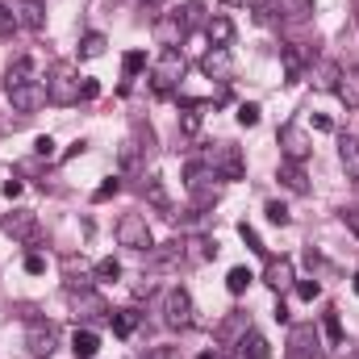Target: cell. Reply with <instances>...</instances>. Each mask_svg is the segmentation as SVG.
Here are the masks:
<instances>
[{"label": "cell", "instance_id": "obj_28", "mask_svg": "<svg viewBox=\"0 0 359 359\" xmlns=\"http://www.w3.org/2000/svg\"><path fill=\"white\" fill-rule=\"evenodd\" d=\"M280 55H284V72H288V80H301V72H305V50H297V46H284Z\"/></svg>", "mask_w": 359, "mask_h": 359}, {"label": "cell", "instance_id": "obj_26", "mask_svg": "<svg viewBox=\"0 0 359 359\" xmlns=\"http://www.w3.org/2000/svg\"><path fill=\"white\" fill-rule=\"evenodd\" d=\"M322 334L330 347H343V322H339V309H326L322 313Z\"/></svg>", "mask_w": 359, "mask_h": 359}, {"label": "cell", "instance_id": "obj_37", "mask_svg": "<svg viewBox=\"0 0 359 359\" xmlns=\"http://www.w3.org/2000/svg\"><path fill=\"white\" fill-rule=\"evenodd\" d=\"M117 276H121V264L117 259H100L96 264V280H117Z\"/></svg>", "mask_w": 359, "mask_h": 359}, {"label": "cell", "instance_id": "obj_41", "mask_svg": "<svg viewBox=\"0 0 359 359\" xmlns=\"http://www.w3.org/2000/svg\"><path fill=\"white\" fill-rule=\"evenodd\" d=\"M13 29H17V17H13V8H4V4H0V38H4V34H13Z\"/></svg>", "mask_w": 359, "mask_h": 359}, {"label": "cell", "instance_id": "obj_30", "mask_svg": "<svg viewBox=\"0 0 359 359\" xmlns=\"http://www.w3.org/2000/svg\"><path fill=\"white\" fill-rule=\"evenodd\" d=\"M104 46H109L104 34H84V38H80V55H84V59H100Z\"/></svg>", "mask_w": 359, "mask_h": 359}, {"label": "cell", "instance_id": "obj_43", "mask_svg": "<svg viewBox=\"0 0 359 359\" xmlns=\"http://www.w3.org/2000/svg\"><path fill=\"white\" fill-rule=\"evenodd\" d=\"M180 126H184V134H196V130H201V113H192V109H188V113L180 117Z\"/></svg>", "mask_w": 359, "mask_h": 359}, {"label": "cell", "instance_id": "obj_5", "mask_svg": "<svg viewBox=\"0 0 359 359\" xmlns=\"http://www.w3.org/2000/svg\"><path fill=\"white\" fill-rule=\"evenodd\" d=\"M46 100H55V104L80 100V80H76V72H72L67 63H55V72H50V80H46Z\"/></svg>", "mask_w": 359, "mask_h": 359}, {"label": "cell", "instance_id": "obj_6", "mask_svg": "<svg viewBox=\"0 0 359 359\" xmlns=\"http://www.w3.org/2000/svg\"><path fill=\"white\" fill-rule=\"evenodd\" d=\"M55 347H59V330L50 322H29L25 326V351H29V359H50Z\"/></svg>", "mask_w": 359, "mask_h": 359}, {"label": "cell", "instance_id": "obj_24", "mask_svg": "<svg viewBox=\"0 0 359 359\" xmlns=\"http://www.w3.org/2000/svg\"><path fill=\"white\" fill-rule=\"evenodd\" d=\"M138 151H142L138 142H130V138L121 142V151H117V172H121V176H134V172H138Z\"/></svg>", "mask_w": 359, "mask_h": 359}, {"label": "cell", "instance_id": "obj_51", "mask_svg": "<svg viewBox=\"0 0 359 359\" xmlns=\"http://www.w3.org/2000/svg\"><path fill=\"white\" fill-rule=\"evenodd\" d=\"M196 359H217V355H213V351H201V355H196Z\"/></svg>", "mask_w": 359, "mask_h": 359}, {"label": "cell", "instance_id": "obj_52", "mask_svg": "<svg viewBox=\"0 0 359 359\" xmlns=\"http://www.w3.org/2000/svg\"><path fill=\"white\" fill-rule=\"evenodd\" d=\"M351 288H355V292H359V271H355V280H351Z\"/></svg>", "mask_w": 359, "mask_h": 359}, {"label": "cell", "instance_id": "obj_15", "mask_svg": "<svg viewBox=\"0 0 359 359\" xmlns=\"http://www.w3.org/2000/svg\"><path fill=\"white\" fill-rule=\"evenodd\" d=\"M288 347H292V355L297 359H322L318 355V330H313V326H292Z\"/></svg>", "mask_w": 359, "mask_h": 359}, {"label": "cell", "instance_id": "obj_1", "mask_svg": "<svg viewBox=\"0 0 359 359\" xmlns=\"http://www.w3.org/2000/svg\"><path fill=\"white\" fill-rule=\"evenodd\" d=\"M201 159L209 163V172H213V176L226 180V184L243 180V172H247V163H243V151H238L234 142H213V147H205V151H201Z\"/></svg>", "mask_w": 359, "mask_h": 359}, {"label": "cell", "instance_id": "obj_34", "mask_svg": "<svg viewBox=\"0 0 359 359\" xmlns=\"http://www.w3.org/2000/svg\"><path fill=\"white\" fill-rule=\"evenodd\" d=\"M142 67H147V55H142V50H130V55L121 59V72H126V80H134Z\"/></svg>", "mask_w": 359, "mask_h": 359}, {"label": "cell", "instance_id": "obj_3", "mask_svg": "<svg viewBox=\"0 0 359 359\" xmlns=\"http://www.w3.org/2000/svg\"><path fill=\"white\" fill-rule=\"evenodd\" d=\"M163 326L168 330H188L192 326V297H188V288H168V297H163Z\"/></svg>", "mask_w": 359, "mask_h": 359}, {"label": "cell", "instance_id": "obj_40", "mask_svg": "<svg viewBox=\"0 0 359 359\" xmlns=\"http://www.w3.org/2000/svg\"><path fill=\"white\" fill-rule=\"evenodd\" d=\"M25 271H29V276H42V271H46V259H42L38 251H29V255H25Z\"/></svg>", "mask_w": 359, "mask_h": 359}, {"label": "cell", "instance_id": "obj_2", "mask_svg": "<svg viewBox=\"0 0 359 359\" xmlns=\"http://www.w3.org/2000/svg\"><path fill=\"white\" fill-rule=\"evenodd\" d=\"M180 80H184V55L180 50H163L159 63H155V72H151V88L159 92V96H172L180 88Z\"/></svg>", "mask_w": 359, "mask_h": 359}, {"label": "cell", "instance_id": "obj_21", "mask_svg": "<svg viewBox=\"0 0 359 359\" xmlns=\"http://www.w3.org/2000/svg\"><path fill=\"white\" fill-rule=\"evenodd\" d=\"M72 351H76V359H92L100 351V334L96 330H76L72 334Z\"/></svg>", "mask_w": 359, "mask_h": 359}, {"label": "cell", "instance_id": "obj_47", "mask_svg": "<svg viewBox=\"0 0 359 359\" xmlns=\"http://www.w3.org/2000/svg\"><path fill=\"white\" fill-rule=\"evenodd\" d=\"M80 96H84V100L100 96V84H96V80H84V84H80Z\"/></svg>", "mask_w": 359, "mask_h": 359}, {"label": "cell", "instance_id": "obj_17", "mask_svg": "<svg viewBox=\"0 0 359 359\" xmlns=\"http://www.w3.org/2000/svg\"><path fill=\"white\" fill-rule=\"evenodd\" d=\"M8 8H13L17 25H25V29H42V25H46V13H42L38 0H13Z\"/></svg>", "mask_w": 359, "mask_h": 359}, {"label": "cell", "instance_id": "obj_36", "mask_svg": "<svg viewBox=\"0 0 359 359\" xmlns=\"http://www.w3.org/2000/svg\"><path fill=\"white\" fill-rule=\"evenodd\" d=\"M238 234H243V243H247V247H251V251H259V255H264V251H268V247H264V238H259V234H255V230H251V226H247V222H243V226H238Z\"/></svg>", "mask_w": 359, "mask_h": 359}, {"label": "cell", "instance_id": "obj_12", "mask_svg": "<svg viewBox=\"0 0 359 359\" xmlns=\"http://www.w3.org/2000/svg\"><path fill=\"white\" fill-rule=\"evenodd\" d=\"M4 230H8L13 238H21V243H38V217H34L29 209H13V213L4 217Z\"/></svg>", "mask_w": 359, "mask_h": 359}, {"label": "cell", "instance_id": "obj_32", "mask_svg": "<svg viewBox=\"0 0 359 359\" xmlns=\"http://www.w3.org/2000/svg\"><path fill=\"white\" fill-rule=\"evenodd\" d=\"M201 17H205V4H201V0H188V4L180 8V21H184V29L201 25Z\"/></svg>", "mask_w": 359, "mask_h": 359}, {"label": "cell", "instance_id": "obj_25", "mask_svg": "<svg viewBox=\"0 0 359 359\" xmlns=\"http://www.w3.org/2000/svg\"><path fill=\"white\" fill-rule=\"evenodd\" d=\"M109 322H113V334H117V339H130V334L138 330V313H134V309H121V313H109Z\"/></svg>", "mask_w": 359, "mask_h": 359}, {"label": "cell", "instance_id": "obj_42", "mask_svg": "<svg viewBox=\"0 0 359 359\" xmlns=\"http://www.w3.org/2000/svg\"><path fill=\"white\" fill-rule=\"evenodd\" d=\"M117 188H121V180H117V176H109L104 184H100V188H96V201H109V196H113Z\"/></svg>", "mask_w": 359, "mask_h": 359}, {"label": "cell", "instance_id": "obj_11", "mask_svg": "<svg viewBox=\"0 0 359 359\" xmlns=\"http://www.w3.org/2000/svg\"><path fill=\"white\" fill-rule=\"evenodd\" d=\"M280 147H284V163H305L309 159V138L297 126H284L280 130Z\"/></svg>", "mask_w": 359, "mask_h": 359}, {"label": "cell", "instance_id": "obj_35", "mask_svg": "<svg viewBox=\"0 0 359 359\" xmlns=\"http://www.w3.org/2000/svg\"><path fill=\"white\" fill-rule=\"evenodd\" d=\"M264 213H268L271 226H288V209H284L280 201H268V205H264Z\"/></svg>", "mask_w": 359, "mask_h": 359}, {"label": "cell", "instance_id": "obj_20", "mask_svg": "<svg viewBox=\"0 0 359 359\" xmlns=\"http://www.w3.org/2000/svg\"><path fill=\"white\" fill-rule=\"evenodd\" d=\"M264 280H268L276 292H284V288L292 284V264H288V259H271L268 271H264Z\"/></svg>", "mask_w": 359, "mask_h": 359}, {"label": "cell", "instance_id": "obj_4", "mask_svg": "<svg viewBox=\"0 0 359 359\" xmlns=\"http://www.w3.org/2000/svg\"><path fill=\"white\" fill-rule=\"evenodd\" d=\"M117 243L130 247V251H155V243H151V226H147L142 213H126V217L117 222Z\"/></svg>", "mask_w": 359, "mask_h": 359}, {"label": "cell", "instance_id": "obj_14", "mask_svg": "<svg viewBox=\"0 0 359 359\" xmlns=\"http://www.w3.org/2000/svg\"><path fill=\"white\" fill-rule=\"evenodd\" d=\"M205 38H209V46H230V42H234V21H230L226 13L205 17Z\"/></svg>", "mask_w": 359, "mask_h": 359}, {"label": "cell", "instance_id": "obj_23", "mask_svg": "<svg viewBox=\"0 0 359 359\" xmlns=\"http://www.w3.org/2000/svg\"><path fill=\"white\" fill-rule=\"evenodd\" d=\"M29 80H38V72H34V59H17V63L8 67V80H4V88H17V84H29Z\"/></svg>", "mask_w": 359, "mask_h": 359}, {"label": "cell", "instance_id": "obj_49", "mask_svg": "<svg viewBox=\"0 0 359 359\" xmlns=\"http://www.w3.org/2000/svg\"><path fill=\"white\" fill-rule=\"evenodd\" d=\"M4 196H8V201L21 196V180H8V184H4Z\"/></svg>", "mask_w": 359, "mask_h": 359}, {"label": "cell", "instance_id": "obj_50", "mask_svg": "<svg viewBox=\"0 0 359 359\" xmlns=\"http://www.w3.org/2000/svg\"><path fill=\"white\" fill-rule=\"evenodd\" d=\"M226 4H234V8H243V4H259V0H226Z\"/></svg>", "mask_w": 359, "mask_h": 359}, {"label": "cell", "instance_id": "obj_29", "mask_svg": "<svg viewBox=\"0 0 359 359\" xmlns=\"http://www.w3.org/2000/svg\"><path fill=\"white\" fill-rule=\"evenodd\" d=\"M343 163H347V172L359 180V138H355V134H347V138H343Z\"/></svg>", "mask_w": 359, "mask_h": 359}, {"label": "cell", "instance_id": "obj_16", "mask_svg": "<svg viewBox=\"0 0 359 359\" xmlns=\"http://www.w3.org/2000/svg\"><path fill=\"white\" fill-rule=\"evenodd\" d=\"M268 13H280L288 21H309L313 17V0H271V4H264V17Z\"/></svg>", "mask_w": 359, "mask_h": 359}, {"label": "cell", "instance_id": "obj_48", "mask_svg": "<svg viewBox=\"0 0 359 359\" xmlns=\"http://www.w3.org/2000/svg\"><path fill=\"white\" fill-rule=\"evenodd\" d=\"M343 222H347V226L359 234V209H343Z\"/></svg>", "mask_w": 359, "mask_h": 359}, {"label": "cell", "instance_id": "obj_19", "mask_svg": "<svg viewBox=\"0 0 359 359\" xmlns=\"http://www.w3.org/2000/svg\"><path fill=\"white\" fill-rule=\"evenodd\" d=\"M180 264H188V255H184V243H168V247H155V268L172 271Z\"/></svg>", "mask_w": 359, "mask_h": 359}, {"label": "cell", "instance_id": "obj_39", "mask_svg": "<svg viewBox=\"0 0 359 359\" xmlns=\"http://www.w3.org/2000/svg\"><path fill=\"white\" fill-rule=\"evenodd\" d=\"M318 292H322V284H318V280H301V284H297V297H301V301H313Z\"/></svg>", "mask_w": 359, "mask_h": 359}, {"label": "cell", "instance_id": "obj_33", "mask_svg": "<svg viewBox=\"0 0 359 359\" xmlns=\"http://www.w3.org/2000/svg\"><path fill=\"white\" fill-rule=\"evenodd\" d=\"M339 76H343V72H339L334 63H322V67H318V76H313V88H334V84H339Z\"/></svg>", "mask_w": 359, "mask_h": 359}, {"label": "cell", "instance_id": "obj_9", "mask_svg": "<svg viewBox=\"0 0 359 359\" xmlns=\"http://www.w3.org/2000/svg\"><path fill=\"white\" fill-rule=\"evenodd\" d=\"M184 21H180V8L176 13H163L159 21H155V38H159V46L163 50H180V42H184Z\"/></svg>", "mask_w": 359, "mask_h": 359}, {"label": "cell", "instance_id": "obj_31", "mask_svg": "<svg viewBox=\"0 0 359 359\" xmlns=\"http://www.w3.org/2000/svg\"><path fill=\"white\" fill-rule=\"evenodd\" d=\"M251 280H255V276H251L247 268H230V276H226V288L238 297V292H247V284H251Z\"/></svg>", "mask_w": 359, "mask_h": 359}, {"label": "cell", "instance_id": "obj_27", "mask_svg": "<svg viewBox=\"0 0 359 359\" xmlns=\"http://www.w3.org/2000/svg\"><path fill=\"white\" fill-rule=\"evenodd\" d=\"M142 196H147V201H151L155 209H163V213L172 209V201H168V192H163V184H159V176H151L147 184H142Z\"/></svg>", "mask_w": 359, "mask_h": 359}, {"label": "cell", "instance_id": "obj_38", "mask_svg": "<svg viewBox=\"0 0 359 359\" xmlns=\"http://www.w3.org/2000/svg\"><path fill=\"white\" fill-rule=\"evenodd\" d=\"M238 126H259V104H238Z\"/></svg>", "mask_w": 359, "mask_h": 359}, {"label": "cell", "instance_id": "obj_46", "mask_svg": "<svg viewBox=\"0 0 359 359\" xmlns=\"http://www.w3.org/2000/svg\"><path fill=\"white\" fill-rule=\"evenodd\" d=\"M313 130H322V134H330V130H334V121H330L326 113H313Z\"/></svg>", "mask_w": 359, "mask_h": 359}, {"label": "cell", "instance_id": "obj_13", "mask_svg": "<svg viewBox=\"0 0 359 359\" xmlns=\"http://www.w3.org/2000/svg\"><path fill=\"white\" fill-rule=\"evenodd\" d=\"M234 351H238V359H268L271 355V347H268V339L259 334V330H243L238 339H234Z\"/></svg>", "mask_w": 359, "mask_h": 359}, {"label": "cell", "instance_id": "obj_22", "mask_svg": "<svg viewBox=\"0 0 359 359\" xmlns=\"http://www.w3.org/2000/svg\"><path fill=\"white\" fill-rule=\"evenodd\" d=\"M280 184L284 188H292V192H309V180H305V172H301V163H280Z\"/></svg>", "mask_w": 359, "mask_h": 359}, {"label": "cell", "instance_id": "obj_18", "mask_svg": "<svg viewBox=\"0 0 359 359\" xmlns=\"http://www.w3.org/2000/svg\"><path fill=\"white\" fill-rule=\"evenodd\" d=\"M334 92H339V100H343L347 109H359V67L343 72V76H339V84H334Z\"/></svg>", "mask_w": 359, "mask_h": 359}, {"label": "cell", "instance_id": "obj_8", "mask_svg": "<svg viewBox=\"0 0 359 359\" xmlns=\"http://www.w3.org/2000/svg\"><path fill=\"white\" fill-rule=\"evenodd\" d=\"M8 104H13V113H38L46 104V84L42 80H29V84L8 88Z\"/></svg>", "mask_w": 359, "mask_h": 359}, {"label": "cell", "instance_id": "obj_10", "mask_svg": "<svg viewBox=\"0 0 359 359\" xmlns=\"http://www.w3.org/2000/svg\"><path fill=\"white\" fill-rule=\"evenodd\" d=\"M201 72L209 76V80H217V84H226L230 76H234V59H230V50L226 46H213L205 59H201Z\"/></svg>", "mask_w": 359, "mask_h": 359}, {"label": "cell", "instance_id": "obj_44", "mask_svg": "<svg viewBox=\"0 0 359 359\" xmlns=\"http://www.w3.org/2000/svg\"><path fill=\"white\" fill-rule=\"evenodd\" d=\"M34 151H38V155H46V159H50V155H55V138H50V134H42V138H38V142H34Z\"/></svg>", "mask_w": 359, "mask_h": 359}, {"label": "cell", "instance_id": "obj_7", "mask_svg": "<svg viewBox=\"0 0 359 359\" xmlns=\"http://www.w3.org/2000/svg\"><path fill=\"white\" fill-rule=\"evenodd\" d=\"M67 305L76 309V318H88V322H100V318H109V305L92 292V288H67Z\"/></svg>", "mask_w": 359, "mask_h": 359}, {"label": "cell", "instance_id": "obj_45", "mask_svg": "<svg viewBox=\"0 0 359 359\" xmlns=\"http://www.w3.org/2000/svg\"><path fill=\"white\" fill-rule=\"evenodd\" d=\"M147 359H180L176 347H155V351H147Z\"/></svg>", "mask_w": 359, "mask_h": 359}]
</instances>
